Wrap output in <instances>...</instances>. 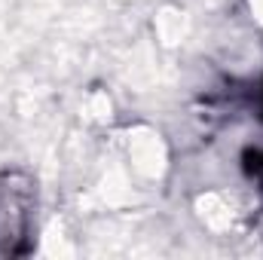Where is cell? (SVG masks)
Here are the masks:
<instances>
[{
	"instance_id": "4",
	"label": "cell",
	"mask_w": 263,
	"mask_h": 260,
	"mask_svg": "<svg viewBox=\"0 0 263 260\" xmlns=\"http://www.w3.org/2000/svg\"><path fill=\"white\" fill-rule=\"evenodd\" d=\"M43 254H49V257H73V245L67 242L62 224H52L46 230V236H43Z\"/></svg>"
},
{
	"instance_id": "1",
	"label": "cell",
	"mask_w": 263,
	"mask_h": 260,
	"mask_svg": "<svg viewBox=\"0 0 263 260\" xmlns=\"http://www.w3.org/2000/svg\"><path fill=\"white\" fill-rule=\"evenodd\" d=\"M126 150H129V162L138 175H144L147 181H159L168 169V150L162 144V138L147 126H138L126 138Z\"/></svg>"
},
{
	"instance_id": "6",
	"label": "cell",
	"mask_w": 263,
	"mask_h": 260,
	"mask_svg": "<svg viewBox=\"0 0 263 260\" xmlns=\"http://www.w3.org/2000/svg\"><path fill=\"white\" fill-rule=\"evenodd\" d=\"M248 6H251V12H254V18L263 25V0H248Z\"/></svg>"
},
{
	"instance_id": "2",
	"label": "cell",
	"mask_w": 263,
	"mask_h": 260,
	"mask_svg": "<svg viewBox=\"0 0 263 260\" xmlns=\"http://www.w3.org/2000/svg\"><path fill=\"white\" fill-rule=\"evenodd\" d=\"M196 214L211 233H227L233 227V205L223 193H202L196 199Z\"/></svg>"
},
{
	"instance_id": "5",
	"label": "cell",
	"mask_w": 263,
	"mask_h": 260,
	"mask_svg": "<svg viewBox=\"0 0 263 260\" xmlns=\"http://www.w3.org/2000/svg\"><path fill=\"white\" fill-rule=\"evenodd\" d=\"M110 110H114V104H110V95H107V92H92V95L86 98V114H89L95 123H107V120H110Z\"/></svg>"
},
{
	"instance_id": "3",
	"label": "cell",
	"mask_w": 263,
	"mask_h": 260,
	"mask_svg": "<svg viewBox=\"0 0 263 260\" xmlns=\"http://www.w3.org/2000/svg\"><path fill=\"white\" fill-rule=\"evenodd\" d=\"M153 28H156V37L162 46H178L190 31V18L181 6H162L153 18Z\"/></svg>"
}]
</instances>
